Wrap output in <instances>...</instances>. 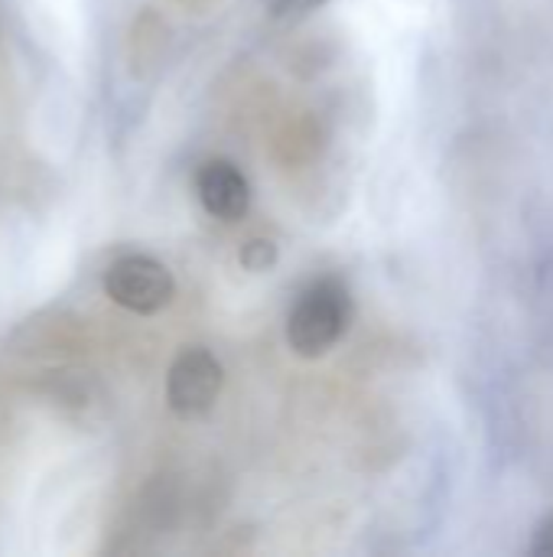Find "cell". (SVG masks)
Listing matches in <instances>:
<instances>
[{"label":"cell","instance_id":"cell-1","mask_svg":"<svg viewBox=\"0 0 553 557\" xmlns=\"http://www.w3.org/2000/svg\"><path fill=\"white\" fill-rule=\"evenodd\" d=\"M352 323V297L349 287L336 277H323L310 284L287 317V343L303 359L326 356Z\"/></svg>","mask_w":553,"mask_h":557},{"label":"cell","instance_id":"cell-2","mask_svg":"<svg viewBox=\"0 0 553 557\" xmlns=\"http://www.w3.org/2000/svg\"><path fill=\"white\" fill-rule=\"evenodd\" d=\"M104 294L130 313H160L169 307L176 284L166 264L150 255H124L104 271Z\"/></svg>","mask_w":553,"mask_h":557},{"label":"cell","instance_id":"cell-3","mask_svg":"<svg viewBox=\"0 0 553 557\" xmlns=\"http://www.w3.org/2000/svg\"><path fill=\"white\" fill-rule=\"evenodd\" d=\"M222 385H225L222 362L209 349L192 346L183 349L166 372V401L179 418H202L215 408Z\"/></svg>","mask_w":553,"mask_h":557},{"label":"cell","instance_id":"cell-4","mask_svg":"<svg viewBox=\"0 0 553 557\" xmlns=\"http://www.w3.org/2000/svg\"><path fill=\"white\" fill-rule=\"evenodd\" d=\"M196 193L209 215L238 222L251 209V186L231 160H205L196 173Z\"/></svg>","mask_w":553,"mask_h":557},{"label":"cell","instance_id":"cell-5","mask_svg":"<svg viewBox=\"0 0 553 557\" xmlns=\"http://www.w3.org/2000/svg\"><path fill=\"white\" fill-rule=\"evenodd\" d=\"M241 264L251 271V274H261V271H271L277 264V245L271 238H251L241 245Z\"/></svg>","mask_w":553,"mask_h":557},{"label":"cell","instance_id":"cell-6","mask_svg":"<svg viewBox=\"0 0 553 557\" xmlns=\"http://www.w3.org/2000/svg\"><path fill=\"white\" fill-rule=\"evenodd\" d=\"M323 3H329V0H271V13H274V20H300Z\"/></svg>","mask_w":553,"mask_h":557},{"label":"cell","instance_id":"cell-7","mask_svg":"<svg viewBox=\"0 0 553 557\" xmlns=\"http://www.w3.org/2000/svg\"><path fill=\"white\" fill-rule=\"evenodd\" d=\"M531 555L535 557H553V516L544 519L535 532V542H531Z\"/></svg>","mask_w":553,"mask_h":557}]
</instances>
